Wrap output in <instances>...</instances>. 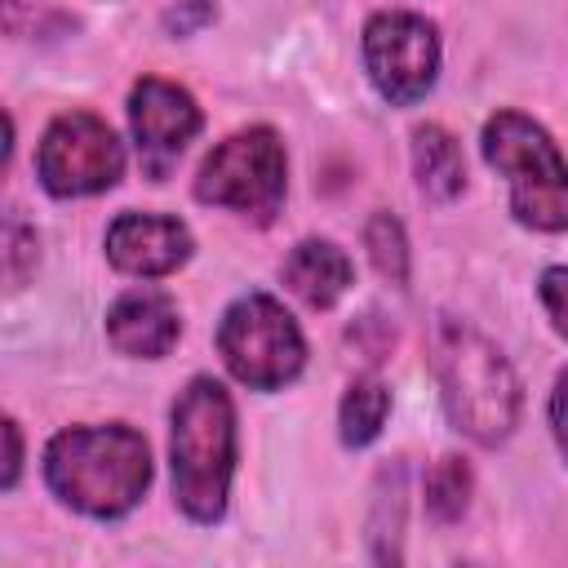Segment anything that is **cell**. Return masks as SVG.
Here are the masks:
<instances>
[{"label":"cell","instance_id":"obj_1","mask_svg":"<svg viewBox=\"0 0 568 568\" xmlns=\"http://www.w3.org/2000/svg\"><path fill=\"white\" fill-rule=\"evenodd\" d=\"M430 368L439 382L444 413L466 439L484 448L510 439V430L519 426L524 390L493 337H484L457 315H439L430 333Z\"/></svg>","mask_w":568,"mask_h":568},{"label":"cell","instance_id":"obj_2","mask_svg":"<svg viewBox=\"0 0 568 568\" xmlns=\"http://www.w3.org/2000/svg\"><path fill=\"white\" fill-rule=\"evenodd\" d=\"M44 484L62 506L89 519H120L151 484V448L124 422L71 426L44 448Z\"/></svg>","mask_w":568,"mask_h":568},{"label":"cell","instance_id":"obj_3","mask_svg":"<svg viewBox=\"0 0 568 568\" xmlns=\"http://www.w3.org/2000/svg\"><path fill=\"white\" fill-rule=\"evenodd\" d=\"M173 497L186 519L217 524L235 475V404L217 377H191L173 404L169 430Z\"/></svg>","mask_w":568,"mask_h":568},{"label":"cell","instance_id":"obj_4","mask_svg":"<svg viewBox=\"0 0 568 568\" xmlns=\"http://www.w3.org/2000/svg\"><path fill=\"white\" fill-rule=\"evenodd\" d=\"M484 160L506 178L515 222L550 235L568 231V160L532 115L497 111L484 124Z\"/></svg>","mask_w":568,"mask_h":568},{"label":"cell","instance_id":"obj_5","mask_svg":"<svg viewBox=\"0 0 568 568\" xmlns=\"http://www.w3.org/2000/svg\"><path fill=\"white\" fill-rule=\"evenodd\" d=\"M288 191V160L275 129L253 124L217 142L200 173H195V200L213 209H231L257 226L275 222Z\"/></svg>","mask_w":568,"mask_h":568},{"label":"cell","instance_id":"obj_6","mask_svg":"<svg viewBox=\"0 0 568 568\" xmlns=\"http://www.w3.org/2000/svg\"><path fill=\"white\" fill-rule=\"evenodd\" d=\"M217 355L248 390H280L302 373L306 337L271 293H244L217 324Z\"/></svg>","mask_w":568,"mask_h":568},{"label":"cell","instance_id":"obj_7","mask_svg":"<svg viewBox=\"0 0 568 568\" xmlns=\"http://www.w3.org/2000/svg\"><path fill=\"white\" fill-rule=\"evenodd\" d=\"M124 173V146L93 111H62L36 151V178L53 200L111 191Z\"/></svg>","mask_w":568,"mask_h":568},{"label":"cell","instance_id":"obj_8","mask_svg":"<svg viewBox=\"0 0 568 568\" xmlns=\"http://www.w3.org/2000/svg\"><path fill=\"white\" fill-rule=\"evenodd\" d=\"M364 71L390 106H413L435 89L439 36L435 22L408 9H382L364 22Z\"/></svg>","mask_w":568,"mask_h":568},{"label":"cell","instance_id":"obj_9","mask_svg":"<svg viewBox=\"0 0 568 568\" xmlns=\"http://www.w3.org/2000/svg\"><path fill=\"white\" fill-rule=\"evenodd\" d=\"M129 124H133V146H138L142 173L151 182H164L173 173V164L182 160L186 142L204 129V115L182 84L142 75L129 93Z\"/></svg>","mask_w":568,"mask_h":568},{"label":"cell","instance_id":"obj_10","mask_svg":"<svg viewBox=\"0 0 568 568\" xmlns=\"http://www.w3.org/2000/svg\"><path fill=\"white\" fill-rule=\"evenodd\" d=\"M191 231L178 217L164 213H120L106 226V257L115 271L133 280H160L173 275L191 257Z\"/></svg>","mask_w":568,"mask_h":568},{"label":"cell","instance_id":"obj_11","mask_svg":"<svg viewBox=\"0 0 568 568\" xmlns=\"http://www.w3.org/2000/svg\"><path fill=\"white\" fill-rule=\"evenodd\" d=\"M106 337L120 355L164 359L182 337V320H178L173 297L160 293V288H146V284L120 293L106 311Z\"/></svg>","mask_w":568,"mask_h":568},{"label":"cell","instance_id":"obj_12","mask_svg":"<svg viewBox=\"0 0 568 568\" xmlns=\"http://www.w3.org/2000/svg\"><path fill=\"white\" fill-rule=\"evenodd\" d=\"M355 266L351 257L333 244V240H302L288 257H284V284L293 297H302L311 311H328L342 302V293L351 288Z\"/></svg>","mask_w":568,"mask_h":568},{"label":"cell","instance_id":"obj_13","mask_svg":"<svg viewBox=\"0 0 568 568\" xmlns=\"http://www.w3.org/2000/svg\"><path fill=\"white\" fill-rule=\"evenodd\" d=\"M413 173H417L422 195L435 204H448L466 191V160H462L457 138L444 124H422L413 133Z\"/></svg>","mask_w":568,"mask_h":568},{"label":"cell","instance_id":"obj_14","mask_svg":"<svg viewBox=\"0 0 568 568\" xmlns=\"http://www.w3.org/2000/svg\"><path fill=\"white\" fill-rule=\"evenodd\" d=\"M386 413H390V390L386 382L377 377H355L342 395V408H337V426H342V444L346 448H364L382 435L386 426Z\"/></svg>","mask_w":568,"mask_h":568},{"label":"cell","instance_id":"obj_15","mask_svg":"<svg viewBox=\"0 0 568 568\" xmlns=\"http://www.w3.org/2000/svg\"><path fill=\"white\" fill-rule=\"evenodd\" d=\"M470 488H475V479H470L466 457H457V453L439 457L430 466V475H426V510H430V519L435 524H457L466 515V506H470Z\"/></svg>","mask_w":568,"mask_h":568},{"label":"cell","instance_id":"obj_16","mask_svg":"<svg viewBox=\"0 0 568 568\" xmlns=\"http://www.w3.org/2000/svg\"><path fill=\"white\" fill-rule=\"evenodd\" d=\"M364 248H368V257H373V266H377L382 280H390L395 288L408 284V240H404L399 217L373 213L364 222Z\"/></svg>","mask_w":568,"mask_h":568},{"label":"cell","instance_id":"obj_17","mask_svg":"<svg viewBox=\"0 0 568 568\" xmlns=\"http://www.w3.org/2000/svg\"><path fill=\"white\" fill-rule=\"evenodd\" d=\"M36 257H40V240H36V231H31L27 222L9 217V222H4V275H9L13 288L27 280V271L36 266Z\"/></svg>","mask_w":568,"mask_h":568},{"label":"cell","instance_id":"obj_18","mask_svg":"<svg viewBox=\"0 0 568 568\" xmlns=\"http://www.w3.org/2000/svg\"><path fill=\"white\" fill-rule=\"evenodd\" d=\"M541 306L559 337H568V266L541 271Z\"/></svg>","mask_w":568,"mask_h":568},{"label":"cell","instance_id":"obj_19","mask_svg":"<svg viewBox=\"0 0 568 568\" xmlns=\"http://www.w3.org/2000/svg\"><path fill=\"white\" fill-rule=\"evenodd\" d=\"M213 0H178L169 13H164V31L169 36H191V31H200L204 22H213Z\"/></svg>","mask_w":568,"mask_h":568},{"label":"cell","instance_id":"obj_20","mask_svg":"<svg viewBox=\"0 0 568 568\" xmlns=\"http://www.w3.org/2000/svg\"><path fill=\"white\" fill-rule=\"evenodd\" d=\"M550 430H555L559 453L568 457V368L555 377V390H550Z\"/></svg>","mask_w":568,"mask_h":568},{"label":"cell","instance_id":"obj_21","mask_svg":"<svg viewBox=\"0 0 568 568\" xmlns=\"http://www.w3.org/2000/svg\"><path fill=\"white\" fill-rule=\"evenodd\" d=\"M4 444H9V462H4V488L18 484V470H22V435H18V422L4 417Z\"/></svg>","mask_w":568,"mask_h":568}]
</instances>
